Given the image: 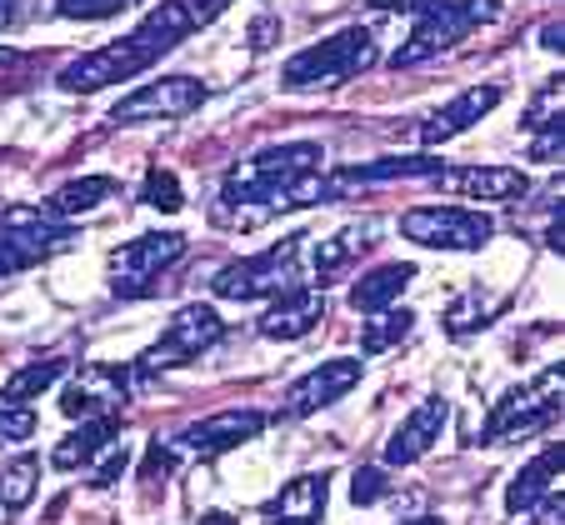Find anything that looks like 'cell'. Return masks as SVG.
Returning a JSON list of instances; mask_svg holds the SVG:
<instances>
[{
	"instance_id": "cell-1",
	"label": "cell",
	"mask_w": 565,
	"mask_h": 525,
	"mask_svg": "<svg viewBox=\"0 0 565 525\" xmlns=\"http://www.w3.org/2000/svg\"><path fill=\"white\" fill-rule=\"evenodd\" d=\"M326 150L316 140H286V146H266L246 161H235L225 171L221 201H215V225L225 231H256L270 215H280V195L300 181V175L320 171Z\"/></svg>"
},
{
	"instance_id": "cell-2",
	"label": "cell",
	"mask_w": 565,
	"mask_h": 525,
	"mask_svg": "<svg viewBox=\"0 0 565 525\" xmlns=\"http://www.w3.org/2000/svg\"><path fill=\"white\" fill-rule=\"evenodd\" d=\"M381 61L375 51V35L365 25H345V31L326 35V41L296 51L286 65H280V86L286 90H310V86H345L355 75H365Z\"/></svg>"
},
{
	"instance_id": "cell-3",
	"label": "cell",
	"mask_w": 565,
	"mask_h": 525,
	"mask_svg": "<svg viewBox=\"0 0 565 525\" xmlns=\"http://www.w3.org/2000/svg\"><path fill=\"white\" fill-rule=\"evenodd\" d=\"M75 225L51 215L45 205H6L0 211V280L45 266L51 256L75 246Z\"/></svg>"
},
{
	"instance_id": "cell-4",
	"label": "cell",
	"mask_w": 565,
	"mask_h": 525,
	"mask_svg": "<svg viewBox=\"0 0 565 525\" xmlns=\"http://www.w3.org/2000/svg\"><path fill=\"white\" fill-rule=\"evenodd\" d=\"M561 396H565V371L561 365H545L531 386L505 390V396L495 400V410L486 416V426H480V446H505V440H521V436H531V430L551 426V420L561 416Z\"/></svg>"
},
{
	"instance_id": "cell-5",
	"label": "cell",
	"mask_w": 565,
	"mask_h": 525,
	"mask_svg": "<svg viewBox=\"0 0 565 525\" xmlns=\"http://www.w3.org/2000/svg\"><path fill=\"white\" fill-rule=\"evenodd\" d=\"M225 335V321L215 315V306H181V311L171 315V325L160 331V341L150 345V351H140V361L130 365L136 371V381H150L156 371H175V365H191L201 361L211 345H221Z\"/></svg>"
},
{
	"instance_id": "cell-6",
	"label": "cell",
	"mask_w": 565,
	"mask_h": 525,
	"mask_svg": "<svg viewBox=\"0 0 565 525\" xmlns=\"http://www.w3.org/2000/svg\"><path fill=\"white\" fill-rule=\"evenodd\" d=\"M495 6H480V0H430L426 11H416V31L401 51L391 55L395 71H411V65L430 61V55L450 51L456 41H466L480 21H491Z\"/></svg>"
},
{
	"instance_id": "cell-7",
	"label": "cell",
	"mask_w": 565,
	"mask_h": 525,
	"mask_svg": "<svg viewBox=\"0 0 565 525\" xmlns=\"http://www.w3.org/2000/svg\"><path fill=\"white\" fill-rule=\"evenodd\" d=\"M300 240L306 236H286V240H276L270 250H260V256L231 260V266L215 270L211 290L221 300H260V296H280V290L300 286V276H296Z\"/></svg>"
},
{
	"instance_id": "cell-8",
	"label": "cell",
	"mask_w": 565,
	"mask_h": 525,
	"mask_svg": "<svg viewBox=\"0 0 565 525\" xmlns=\"http://www.w3.org/2000/svg\"><path fill=\"white\" fill-rule=\"evenodd\" d=\"M401 236L426 250H480L495 236V221L470 205H416L401 215Z\"/></svg>"
},
{
	"instance_id": "cell-9",
	"label": "cell",
	"mask_w": 565,
	"mask_h": 525,
	"mask_svg": "<svg viewBox=\"0 0 565 525\" xmlns=\"http://www.w3.org/2000/svg\"><path fill=\"white\" fill-rule=\"evenodd\" d=\"M185 256V236L181 231H146V236L126 240L110 256V290L126 300H140L156 290V280Z\"/></svg>"
},
{
	"instance_id": "cell-10",
	"label": "cell",
	"mask_w": 565,
	"mask_h": 525,
	"mask_svg": "<svg viewBox=\"0 0 565 525\" xmlns=\"http://www.w3.org/2000/svg\"><path fill=\"white\" fill-rule=\"evenodd\" d=\"M150 65H156V55H150L136 35H120V41H110V45H100V51H86L81 61H71L55 81H61V90H71V96H96V90L116 86V81H130V75L150 71Z\"/></svg>"
},
{
	"instance_id": "cell-11",
	"label": "cell",
	"mask_w": 565,
	"mask_h": 525,
	"mask_svg": "<svg viewBox=\"0 0 565 525\" xmlns=\"http://www.w3.org/2000/svg\"><path fill=\"white\" fill-rule=\"evenodd\" d=\"M205 106V86L195 75H160V81H146L140 90H130L110 120L116 126H140V120H185Z\"/></svg>"
},
{
	"instance_id": "cell-12",
	"label": "cell",
	"mask_w": 565,
	"mask_h": 525,
	"mask_svg": "<svg viewBox=\"0 0 565 525\" xmlns=\"http://www.w3.org/2000/svg\"><path fill=\"white\" fill-rule=\"evenodd\" d=\"M231 6H235V0H160L156 11H150L130 35H136V41L160 61V55H171L185 35L205 31L215 15H225Z\"/></svg>"
},
{
	"instance_id": "cell-13",
	"label": "cell",
	"mask_w": 565,
	"mask_h": 525,
	"mask_svg": "<svg viewBox=\"0 0 565 525\" xmlns=\"http://www.w3.org/2000/svg\"><path fill=\"white\" fill-rule=\"evenodd\" d=\"M361 371H365V361H355V355L320 361L316 371H306L296 386L286 390V400H280V416H316V410L335 406L341 396H351V390L361 386Z\"/></svg>"
},
{
	"instance_id": "cell-14",
	"label": "cell",
	"mask_w": 565,
	"mask_h": 525,
	"mask_svg": "<svg viewBox=\"0 0 565 525\" xmlns=\"http://www.w3.org/2000/svg\"><path fill=\"white\" fill-rule=\"evenodd\" d=\"M130 386H140L130 365H86V371L65 386L61 410L71 420H86V416H96V410L100 416H116V410L126 406Z\"/></svg>"
},
{
	"instance_id": "cell-15",
	"label": "cell",
	"mask_w": 565,
	"mask_h": 525,
	"mask_svg": "<svg viewBox=\"0 0 565 525\" xmlns=\"http://www.w3.org/2000/svg\"><path fill=\"white\" fill-rule=\"evenodd\" d=\"M266 426H270L266 410H215V416L181 430V446L195 450V456H225V450L256 440Z\"/></svg>"
},
{
	"instance_id": "cell-16",
	"label": "cell",
	"mask_w": 565,
	"mask_h": 525,
	"mask_svg": "<svg viewBox=\"0 0 565 525\" xmlns=\"http://www.w3.org/2000/svg\"><path fill=\"white\" fill-rule=\"evenodd\" d=\"M505 100V90L501 86H470V90H460L456 100H446V106L436 110V116H426V126H420V146H446V140H456V136H466L476 120H486L495 106Z\"/></svg>"
},
{
	"instance_id": "cell-17",
	"label": "cell",
	"mask_w": 565,
	"mask_h": 525,
	"mask_svg": "<svg viewBox=\"0 0 565 525\" xmlns=\"http://www.w3.org/2000/svg\"><path fill=\"white\" fill-rule=\"evenodd\" d=\"M326 321V290L320 286H290L276 296L266 315H260V335L266 341H300Z\"/></svg>"
},
{
	"instance_id": "cell-18",
	"label": "cell",
	"mask_w": 565,
	"mask_h": 525,
	"mask_svg": "<svg viewBox=\"0 0 565 525\" xmlns=\"http://www.w3.org/2000/svg\"><path fill=\"white\" fill-rule=\"evenodd\" d=\"M430 181H440V191L466 195V201H521L531 191L521 165H460V171H440Z\"/></svg>"
},
{
	"instance_id": "cell-19",
	"label": "cell",
	"mask_w": 565,
	"mask_h": 525,
	"mask_svg": "<svg viewBox=\"0 0 565 525\" xmlns=\"http://www.w3.org/2000/svg\"><path fill=\"white\" fill-rule=\"evenodd\" d=\"M446 420H450V400H446V396H426V400H420V406L406 416V426H401L391 440H385V465H416L420 456H426V450L440 440Z\"/></svg>"
},
{
	"instance_id": "cell-20",
	"label": "cell",
	"mask_w": 565,
	"mask_h": 525,
	"mask_svg": "<svg viewBox=\"0 0 565 525\" xmlns=\"http://www.w3.org/2000/svg\"><path fill=\"white\" fill-rule=\"evenodd\" d=\"M326 501H331V481L326 475H296V481H286L276 491L266 515L280 525H316L326 515Z\"/></svg>"
},
{
	"instance_id": "cell-21",
	"label": "cell",
	"mask_w": 565,
	"mask_h": 525,
	"mask_svg": "<svg viewBox=\"0 0 565 525\" xmlns=\"http://www.w3.org/2000/svg\"><path fill=\"white\" fill-rule=\"evenodd\" d=\"M561 471H565V446H555V440H551V446H545L541 456L525 465V471H515V481L505 485V511H511V515H525L545 491H555Z\"/></svg>"
},
{
	"instance_id": "cell-22",
	"label": "cell",
	"mask_w": 565,
	"mask_h": 525,
	"mask_svg": "<svg viewBox=\"0 0 565 525\" xmlns=\"http://www.w3.org/2000/svg\"><path fill=\"white\" fill-rule=\"evenodd\" d=\"M411 280H416V266H411V260H391V266L365 270V276L351 286V311H361V315L385 311V306H395V300L406 296Z\"/></svg>"
},
{
	"instance_id": "cell-23",
	"label": "cell",
	"mask_w": 565,
	"mask_h": 525,
	"mask_svg": "<svg viewBox=\"0 0 565 525\" xmlns=\"http://www.w3.org/2000/svg\"><path fill=\"white\" fill-rule=\"evenodd\" d=\"M116 430H120L116 416H86L81 426L71 430V436L61 440V446L51 450V465H55V471H81V465H90L100 450L116 440Z\"/></svg>"
},
{
	"instance_id": "cell-24",
	"label": "cell",
	"mask_w": 565,
	"mask_h": 525,
	"mask_svg": "<svg viewBox=\"0 0 565 525\" xmlns=\"http://www.w3.org/2000/svg\"><path fill=\"white\" fill-rule=\"evenodd\" d=\"M446 165L436 156H385V161H371V165H351V171L331 175L335 185H381V181H426V175H440Z\"/></svg>"
},
{
	"instance_id": "cell-25",
	"label": "cell",
	"mask_w": 565,
	"mask_h": 525,
	"mask_svg": "<svg viewBox=\"0 0 565 525\" xmlns=\"http://www.w3.org/2000/svg\"><path fill=\"white\" fill-rule=\"evenodd\" d=\"M110 195H116V181L110 175H81V181H65L61 191L45 201V211L61 215V221H75V215L96 211V205H106Z\"/></svg>"
},
{
	"instance_id": "cell-26",
	"label": "cell",
	"mask_w": 565,
	"mask_h": 525,
	"mask_svg": "<svg viewBox=\"0 0 565 525\" xmlns=\"http://www.w3.org/2000/svg\"><path fill=\"white\" fill-rule=\"evenodd\" d=\"M65 375V361L61 355H45V361H31V365H21V371L0 386V406H25V400H35L41 390H51L55 381Z\"/></svg>"
},
{
	"instance_id": "cell-27",
	"label": "cell",
	"mask_w": 565,
	"mask_h": 525,
	"mask_svg": "<svg viewBox=\"0 0 565 525\" xmlns=\"http://www.w3.org/2000/svg\"><path fill=\"white\" fill-rule=\"evenodd\" d=\"M35 491H41V456L21 450V456L0 471V505H6V511H25V505L35 501Z\"/></svg>"
},
{
	"instance_id": "cell-28",
	"label": "cell",
	"mask_w": 565,
	"mask_h": 525,
	"mask_svg": "<svg viewBox=\"0 0 565 525\" xmlns=\"http://www.w3.org/2000/svg\"><path fill=\"white\" fill-rule=\"evenodd\" d=\"M411 325H416V315H411L406 306H385V311H375L371 321H365V331H361V351H365V355L391 351V345H401V341L411 335Z\"/></svg>"
},
{
	"instance_id": "cell-29",
	"label": "cell",
	"mask_w": 565,
	"mask_h": 525,
	"mask_svg": "<svg viewBox=\"0 0 565 525\" xmlns=\"http://www.w3.org/2000/svg\"><path fill=\"white\" fill-rule=\"evenodd\" d=\"M371 246L365 240V231L361 225H345V231H335L331 240H320V250H316V276H320V286H326V276H335V270H345L361 250Z\"/></svg>"
},
{
	"instance_id": "cell-30",
	"label": "cell",
	"mask_w": 565,
	"mask_h": 525,
	"mask_svg": "<svg viewBox=\"0 0 565 525\" xmlns=\"http://www.w3.org/2000/svg\"><path fill=\"white\" fill-rule=\"evenodd\" d=\"M140 201H146L150 211L175 215L185 205V191H181V181H175V171H166V165H150L146 181H140Z\"/></svg>"
},
{
	"instance_id": "cell-31",
	"label": "cell",
	"mask_w": 565,
	"mask_h": 525,
	"mask_svg": "<svg viewBox=\"0 0 565 525\" xmlns=\"http://www.w3.org/2000/svg\"><path fill=\"white\" fill-rule=\"evenodd\" d=\"M561 81H545L541 90H535V100H531V110H525V120L521 126L531 130V136H541V130H555L561 126Z\"/></svg>"
},
{
	"instance_id": "cell-32",
	"label": "cell",
	"mask_w": 565,
	"mask_h": 525,
	"mask_svg": "<svg viewBox=\"0 0 565 525\" xmlns=\"http://www.w3.org/2000/svg\"><path fill=\"white\" fill-rule=\"evenodd\" d=\"M130 6H140V0H55V15L61 21H110Z\"/></svg>"
},
{
	"instance_id": "cell-33",
	"label": "cell",
	"mask_w": 565,
	"mask_h": 525,
	"mask_svg": "<svg viewBox=\"0 0 565 525\" xmlns=\"http://www.w3.org/2000/svg\"><path fill=\"white\" fill-rule=\"evenodd\" d=\"M35 436V410L31 406H0V446H21Z\"/></svg>"
},
{
	"instance_id": "cell-34",
	"label": "cell",
	"mask_w": 565,
	"mask_h": 525,
	"mask_svg": "<svg viewBox=\"0 0 565 525\" xmlns=\"http://www.w3.org/2000/svg\"><path fill=\"white\" fill-rule=\"evenodd\" d=\"M385 491H391V481H385L381 465H361V471L351 475V501H355V505H375V501H385Z\"/></svg>"
},
{
	"instance_id": "cell-35",
	"label": "cell",
	"mask_w": 565,
	"mask_h": 525,
	"mask_svg": "<svg viewBox=\"0 0 565 525\" xmlns=\"http://www.w3.org/2000/svg\"><path fill=\"white\" fill-rule=\"evenodd\" d=\"M100 456H106V461L96 465V475H90V485H96V491H106V485H116L120 475H126V465H130V450H126V446H116V440H110V446L100 450Z\"/></svg>"
},
{
	"instance_id": "cell-36",
	"label": "cell",
	"mask_w": 565,
	"mask_h": 525,
	"mask_svg": "<svg viewBox=\"0 0 565 525\" xmlns=\"http://www.w3.org/2000/svg\"><path fill=\"white\" fill-rule=\"evenodd\" d=\"M480 325H486V306H480V296H466L456 311L446 315V331L450 335H470V331H480Z\"/></svg>"
},
{
	"instance_id": "cell-37",
	"label": "cell",
	"mask_w": 565,
	"mask_h": 525,
	"mask_svg": "<svg viewBox=\"0 0 565 525\" xmlns=\"http://www.w3.org/2000/svg\"><path fill=\"white\" fill-rule=\"evenodd\" d=\"M171 471V450L160 446V440H150L146 450V465H140V481H160V475Z\"/></svg>"
},
{
	"instance_id": "cell-38",
	"label": "cell",
	"mask_w": 565,
	"mask_h": 525,
	"mask_svg": "<svg viewBox=\"0 0 565 525\" xmlns=\"http://www.w3.org/2000/svg\"><path fill=\"white\" fill-rule=\"evenodd\" d=\"M31 11H35V0H0V35L15 31V25H21Z\"/></svg>"
},
{
	"instance_id": "cell-39",
	"label": "cell",
	"mask_w": 565,
	"mask_h": 525,
	"mask_svg": "<svg viewBox=\"0 0 565 525\" xmlns=\"http://www.w3.org/2000/svg\"><path fill=\"white\" fill-rule=\"evenodd\" d=\"M561 146H565V126L541 130V136H535V161H555V156H561Z\"/></svg>"
},
{
	"instance_id": "cell-40",
	"label": "cell",
	"mask_w": 565,
	"mask_h": 525,
	"mask_svg": "<svg viewBox=\"0 0 565 525\" xmlns=\"http://www.w3.org/2000/svg\"><path fill=\"white\" fill-rule=\"evenodd\" d=\"M545 246H551V250H565V211L551 215V225H545Z\"/></svg>"
},
{
	"instance_id": "cell-41",
	"label": "cell",
	"mask_w": 565,
	"mask_h": 525,
	"mask_svg": "<svg viewBox=\"0 0 565 525\" xmlns=\"http://www.w3.org/2000/svg\"><path fill=\"white\" fill-rule=\"evenodd\" d=\"M375 11H426L430 0H371Z\"/></svg>"
},
{
	"instance_id": "cell-42",
	"label": "cell",
	"mask_w": 565,
	"mask_h": 525,
	"mask_svg": "<svg viewBox=\"0 0 565 525\" xmlns=\"http://www.w3.org/2000/svg\"><path fill=\"white\" fill-rule=\"evenodd\" d=\"M541 35H545V41H541L545 51H561V45H565V31H561V25H545Z\"/></svg>"
},
{
	"instance_id": "cell-43",
	"label": "cell",
	"mask_w": 565,
	"mask_h": 525,
	"mask_svg": "<svg viewBox=\"0 0 565 525\" xmlns=\"http://www.w3.org/2000/svg\"><path fill=\"white\" fill-rule=\"evenodd\" d=\"M195 525H235V521H231V515H225V511H211V515H201V521H195Z\"/></svg>"
}]
</instances>
